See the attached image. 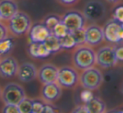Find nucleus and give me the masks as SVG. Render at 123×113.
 Returning a JSON list of instances; mask_svg holds the SVG:
<instances>
[{"label":"nucleus","instance_id":"obj_1","mask_svg":"<svg viewBox=\"0 0 123 113\" xmlns=\"http://www.w3.org/2000/svg\"><path fill=\"white\" fill-rule=\"evenodd\" d=\"M73 60L76 67L84 70L96 63V53L89 46H80L74 53Z\"/></svg>","mask_w":123,"mask_h":113},{"label":"nucleus","instance_id":"obj_2","mask_svg":"<svg viewBox=\"0 0 123 113\" xmlns=\"http://www.w3.org/2000/svg\"><path fill=\"white\" fill-rule=\"evenodd\" d=\"M31 27V19L25 12H19L9 20V28L16 36H20L29 32Z\"/></svg>","mask_w":123,"mask_h":113},{"label":"nucleus","instance_id":"obj_3","mask_svg":"<svg viewBox=\"0 0 123 113\" xmlns=\"http://www.w3.org/2000/svg\"><path fill=\"white\" fill-rule=\"evenodd\" d=\"M2 98L5 104L17 106L23 99L25 98V93L23 87L19 84L9 83L3 90Z\"/></svg>","mask_w":123,"mask_h":113},{"label":"nucleus","instance_id":"obj_4","mask_svg":"<svg viewBox=\"0 0 123 113\" xmlns=\"http://www.w3.org/2000/svg\"><path fill=\"white\" fill-rule=\"evenodd\" d=\"M82 86L85 89L95 90L100 86L103 81V75L98 69L94 67L84 70L80 76Z\"/></svg>","mask_w":123,"mask_h":113},{"label":"nucleus","instance_id":"obj_5","mask_svg":"<svg viewBox=\"0 0 123 113\" xmlns=\"http://www.w3.org/2000/svg\"><path fill=\"white\" fill-rule=\"evenodd\" d=\"M62 21L69 31L83 29L85 24V17L84 14L77 10L68 11L62 17Z\"/></svg>","mask_w":123,"mask_h":113},{"label":"nucleus","instance_id":"obj_6","mask_svg":"<svg viewBox=\"0 0 123 113\" xmlns=\"http://www.w3.org/2000/svg\"><path fill=\"white\" fill-rule=\"evenodd\" d=\"M79 81V75L77 71L72 67L64 66L58 69L57 83L63 87H73Z\"/></svg>","mask_w":123,"mask_h":113},{"label":"nucleus","instance_id":"obj_7","mask_svg":"<svg viewBox=\"0 0 123 113\" xmlns=\"http://www.w3.org/2000/svg\"><path fill=\"white\" fill-rule=\"evenodd\" d=\"M104 37L107 41L111 43H118L122 40L123 24L116 20L108 22L103 28Z\"/></svg>","mask_w":123,"mask_h":113},{"label":"nucleus","instance_id":"obj_8","mask_svg":"<svg viewBox=\"0 0 123 113\" xmlns=\"http://www.w3.org/2000/svg\"><path fill=\"white\" fill-rule=\"evenodd\" d=\"M117 62L114 48L104 46L96 53V63L103 68L112 67Z\"/></svg>","mask_w":123,"mask_h":113},{"label":"nucleus","instance_id":"obj_9","mask_svg":"<svg viewBox=\"0 0 123 113\" xmlns=\"http://www.w3.org/2000/svg\"><path fill=\"white\" fill-rule=\"evenodd\" d=\"M51 34V30L43 23H36L33 24L29 30L31 43H43Z\"/></svg>","mask_w":123,"mask_h":113},{"label":"nucleus","instance_id":"obj_10","mask_svg":"<svg viewBox=\"0 0 123 113\" xmlns=\"http://www.w3.org/2000/svg\"><path fill=\"white\" fill-rule=\"evenodd\" d=\"M105 8L102 3L95 0L89 2L84 7V15L90 20H98L104 17Z\"/></svg>","mask_w":123,"mask_h":113},{"label":"nucleus","instance_id":"obj_11","mask_svg":"<svg viewBox=\"0 0 123 113\" xmlns=\"http://www.w3.org/2000/svg\"><path fill=\"white\" fill-rule=\"evenodd\" d=\"M19 64L14 57H6L0 60V75L4 78H11L16 75Z\"/></svg>","mask_w":123,"mask_h":113},{"label":"nucleus","instance_id":"obj_12","mask_svg":"<svg viewBox=\"0 0 123 113\" xmlns=\"http://www.w3.org/2000/svg\"><path fill=\"white\" fill-rule=\"evenodd\" d=\"M58 75V69L52 64H46L40 68L37 73L40 81L43 84L56 82Z\"/></svg>","mask_w":123,"mask_h":113},{"label":"nucleus","instance_id":"obj_13","mask_svg":"<svg viewBox=\"0 0 123 113\" xmlns=\"http://www.w3.org/2000/svg\"><path fill=\"white\" fill-rule=\"evenodd\" d=\"M104 39V31L99 25L92 24L85 29V43L89 45H97Z\"/></svg>","mask_w":123,"mask_h":113},{"label":"nucleus","instance_id":"obj_14","mask_svg":"<svg viewBox=\"0 0 123 113\" xmlns=\"http://www.w3.org/2000/svg\"><path fill=\"white\" fill-rule=\"evenodd\" d=\"M37 73L38 71L36 70V67L32 63L25 62L19 65L17 75L21 81L30 82L37 76Z\"/></svg>","mask_w":123,"mask_h":113},{"label":"nucleus","instance_id":"obj_15","mask_svg":"<svg viewBox=\"0 0 123 113\" xmlns=\"http://www.w3.org/2000/svg\"><path fill=\"white\" fill-rule=\"evenodd\" d=\"M18 4L14 0H1L0 1V15L2 19L9 20L18 12Z\"/></svg>","mask_w":123,"mask_h":113},{"label":"nucleus","instance_id":"obj_16","mask_svg":"<svg viewBox=\"0 0 123 113\" xmlns=\"http://www.w3.org/2000/svg\"><path fill=\"white\" fill-rule=\"evenodd\" d=\"M42 96L45 100L48 101H56L60 97L62 94L61 86L58 83L53 82L49 84H45L41 90Z\"/></svg>","mask_w":123,"mask_h":113},{"label":"nucleus","instance_id":"obj_17","mask_svg":"<svg viewBox=\"0 0 123 113\" xmlns=\"http://www.w3.org/2000/svg\"><path fill=\"white\" fill-rule=\"evenodd\" d=\"M28 52L33 58H46L51 54L44 43H31L28 47Z\"/></svg>","mask_w":123,"mask_h":113},{"label":"nucleus","instance_id":"obj_18","mask_svg":"<svg viewBox=\"0 0 123 113\" xmlns=\"http://www.w3.org/2000/svg\"><path fill=\"white\" fill-rule=\"evenodd\" d=\"M85 107L89 113H104L105 104L97 97H94L89 102L85 103Z\"/></svg>","mask_w":123,"mask_h":113},{"label":"nucleus","instance_id":"obj_19","mask_svg":"<svg viewBox=\"0 0 123 113\" xmlns=\"http://www.w3.org/2000/svg\"><path fill=\"white\" fill-rule=\"evenodd\" d=\"M44 44L46 47V49H48L51 54L52 53H56L57 51H59L62 49L61 45H60V41L59 39L56 38L55 35H53L52 34L44 41Z\"/></svg>","mask_w":123,"mask_h":113},{"label":"nucleus","instance_id":"obj_20","mask_svg":"<svg viewBox=\"0 0 123 113\" xmlns=\"http://www.w3.org/2000/svg\"><path fill=\"white\" fill-rule=\"evenodd\" d=\"M60 22H62V17L58 15V14H54L47 15L45 18L44 20H43V24L51 30V32L54 29L55 26L59 24Z\"/></svg>","mask_w":123,"mask_h":113},{"label":"nucleus","instance_id":"obj_21","mask_svg":"<svg viewBox=\"0 0 123 113\" xmlns=\"http://www.w3.org/2000/svg\"><path fill=\"white\" fill-rule=\"evenodd\" d=\"M19 113H32L33 112V101L29 98L23 99L17 105Z\"/></svg>","mask_w":123,"mask_h":113},{"label":"nucleus","instance_id":"obj_22","mask_svg":"<svg viewBox=\"0 0 123 113\" xmlns=\"http://www.w3.org/2000/svg\"><path fill=\"white\" fill-rule=\"evenodd\" d=\"M69 33H70L69 29L66 27V25L62 23V21L60 22L58 24H56L54 27V29L51 30V34L56 36V38H58V39L64 37V36L67 35Z\"/></svg>","mask_w":123,"mask_h":113},{"label":"nucleus","instance_id":"obj_23","mask_svg":"<svg viewBox=\"0 0 123 113\" xmlns=\"http://www.w3.org/2000/svg\"><path fill=\"white\" fill-rule=\"evenodd\" d=\"M59 41L62 49H72V48L75 47L77 45L74 37H73L70 33L68 34L67 35H65L64 37L60 38Z\"/></svg>","mask_w":123,"mask_h":113},{"label":"nucleus","instance_id":"obj_24","mask_svg":"<svg viewBox=\"0 0 123 113\" xmlns=\"http://www.w3.org/2000/svg\"><path fill=\"white\" fill-rule=\"evenodd\" d=\"M70 34L74 37L77 45H81L85 43V29L83 28L77 30L70 31Z\"/></svg>","mask_w":123,"mask_h":113},{"label":"nucleus","instance_id":"obj_25","mask_svg":"<svg viewBox=\"0 0 123 113\" xmlns=\"http://www.w3.org/2000/svg\"><path fill=\"white\" fill-rule=\"evenodd\" d=\"M14 46V41L12 39H7L0 41V54H5L12 49Z\"/></svg>","mask_w":123,"mask_h":113},{"label":"nucleus","instance_id":"obj_26","mask_svg":"<svg viewBox=\"0 0 123 113\" xmlns=\"http://www.w3.org/2000/svg\"><path fill=\"white\" fill-rule=\"evenodd\" d=\"M114 19L123 24V6H118L114 10Z\"/></svg>","mask_w":123,"mask_h":113},{"label":"nucleus","instance_id":"obj_27","mask_svg":"<svg viewBox=\"0 0 123 113\" xmlns=\"http://www.w3.org/2000/svg\"><path fill=\"white\" fill-rule=\"evenodd\" d=\"M45 108V105L41 101H33V112L34 113H42Z\"/></svg>","mask_w":123,"mask_h":113},{"label":"nucleus","instance_id":"obj_28","mask_svg":"<svg viewBox=\"0 0 123 113\" xmlns=\"http://www.w3.org/2000/svg\"><path fill=\"white\" fill-rule=\"evenodd\" d=\"M94 97V95H93V93L90 91V90L86 89V90H84V91H83L82 93H81V99L85 103L89 102V101H91Z\"/></svg>","mask_w":123,"mask_h":113},{"label":"nucleus","instance_id":"obj_29","mask_svg":"<svg viewBox=\"0 0 123 113\" xmlns=\"http://www.w3.org/2000/svg\"><path fill=\"white\" fill-rule=\"evenodd\" d=\"M3 113H19V111L16 105L6 104L3 109Z\"/></svg>","mask_w":123,"mask_h":113},{"label":"nucleus","instance_id":"obj_30","mask_svg":"<svg viewBox=\"0 0 123 113\" xmlns=\"http://www.w3.org/2000/svg\"><path fill=\"white\" fill-rule=\"evenodd\" d=\"M115 49V54H116V59L120 61H123V44L122 45L116 46L114 48Z\"/></svg>","mask_w":123,"mask_h":113},{"label":"nucleus","instance_id":"obj_31","mask_svg":"<svg viewBox=\"0 0 123 113\" xmlns=\"http://www.w3.org/2000/svg\"><path fill=\"white\" fill-rule=\"evenodd\" d=\"M8 38V29L4 24L0 22V41Z\"/></svg>","mask_w":123,"mask_h":113},{"label":"nucleus","instance_id":"obj_32","mask_svg":"<svg viewBox=\"0 0 123 113\" xmlns=\"http://www.w3.org/2000/svg\"><path fill=\"white\" fill-rule=\"evenodd\" d=\"M60 4H63V5H74V4H77L79 0H57Z\"/></svg>","mask_w":123,"mask_h":113},{"label":"nucleus","instance_id":"obj_33","mask_svg":"<svg viewBox=\"0 0 123 113\" xmlns=\"http://www.w3.org/2000/svg\"><path fill=\"white\" fill-rule=\"evenodd\" d=\"M72 113H89L85 106H79L73 111Z\"/></svg>","mask_w":123,"mask_h":113},{"label":"nucleus","instance_id":"obj_34","mask_svg":"<svg viewBox=\"0 0 123 113\" xmlns=\"http://www.w3.org/2000/svg\"><path fill=\"white\" fill-rule=\"evenodd\" d=\"M42 113H55V110L53 107L48 105H45V108L43 110Z\"/></svg>","mask_w":123,"mask_h":113},{"label":"nucleus","instance_id":"obj_35","mask_svg":"<svg viewBox=\"0 0 123 113\" xmlns=\"http://www.w3.org/2000/svg\"><path fill=\"white\" fill-rule=\"evenodd\" d=\"M106 1H108L110 3H112V4H116V3L119 2L120 0H106Z\"/></svg>","mask_w":123,"mask_h":113},{"label":"nucleus","instance_id":"obj_36","mask_svg":"<svg viewBox=\"0 0 123 113\" xmlns=\"http://www.w3.org/2000/svg\"><path fill=\"white\" fill-rule=\"evenodd\" d=\"M114 113H123V111H114Z\"/></svg>","mask_w":123,"mask_h":113},{"label":"nucleus","instance_id":"obj_37","mask_svg":"<svg viewBox=\"0 0 123 113\" xmlns=\"http://www.w3.org/2000/svg\"><path fill=\"white\" fill-rule=\"evenodd\" d=\"M1 20H2V18H1V15H0V22H1Z\"/></svg>","mask_w":123,"mask_h":113},{"label":"nucleus","instance_id":"obj_38","mask_svg":"<svg viewBox=\"0 0 123 113\" xmlns=\"http://www.w3.org/2000/svg\"><path fill=\"white\" fill-rule=\"evenodd\" d=\"M109 113H114V111H111V112H109Z\"/></svg>","mask_w":123,"mask_h":113},{"label":"nucleus","instance_id":"obj_39","mask_svg":"<svg viewBox=\"0 0 123 113\" xmlns=\"http://www.w3.org/2000/svg\"><path fill=\"white\" fill-rule=\"evenodd\" d=\"M32 113H34V112H32Z\"/></svg>","mask_w":123,"mask_h":113}]
</instances>
